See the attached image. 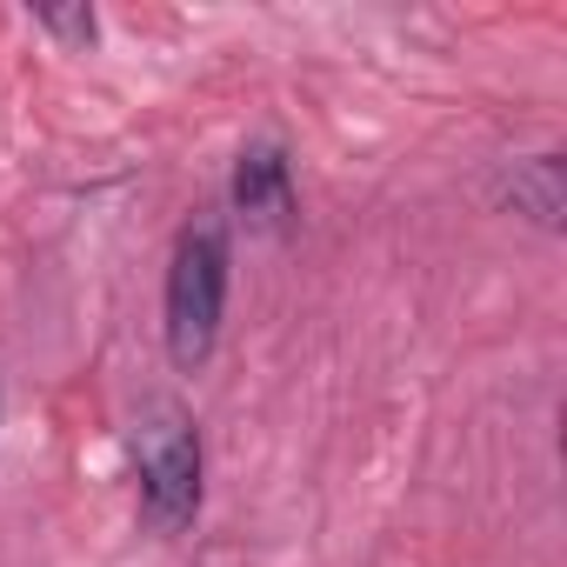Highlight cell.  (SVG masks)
<instances>
[{
  "instance_id": "5",
  "label": "cell",
  "mask_w": 567,
  "mask_h": 567,
  "mask_svg": "<svg viewBox=\"0 0 567 567\" xmlns=\"http://www.w3.org/2000/svg\"><path fill=\"white\" fill-rule=\"evenodd\" d=\"M34 28L41 34H61L68 48H94V34H101V21H94L87 0H74V8H34Z\"/></svg>"
},
{
  "instance_id": "1",
  "label": "cell",
  "mask_w": 567,
  "mask_h": 567,
  "mask_svg": "<svg viewBox=\"0 0 567 567\" xmlns=\"http://www.w3.org/2000/svg\"><path fill=\"white\" fill-rule=\"evenodd\" d=\"M227 227L220 220H187L174 234V260H167V301H161V328H167V354L181 374L207 368L214 341H220V315H227Z\"/></svg>"
},
{
  "instance_id": "4",
  "label": "cell",
  "mask_w": 567,
  "mask_h": 567,
  "mask_svg": "<svg viewBox=\"0 0 567 567\" xmlns=\"http://www.w3.org/2000/svg\"><path fill=\"white\" fill-rule=\"evenodd\" d=\"M507 200H514V214H527L534 227H560V207H567V181H560V154H527V161H514V174H507Z\"/></svg>"
},
{
  "instance_id": "3",
  "label": "cell",
  "mask_w": 567,
  "mask_h": 567,
  "mask_svg": "<svg viewBox=\"0 0 567 567\" xmlns=\"http://www.w3.org/2000/svg\"><path fill=\"white\" fill-rule=\"evenodd\" d=\"M227 200H234V214L254 220V227H288L295 207H301V200H295V161H288V147H280V141L240 147Z\"/></svg>"
},
{
  "instance_id": "2",
  "label": "cell",
  "mask_w": 567,
  "mask_h": 567,
  "mask_svg": "<svg viewBox=\"0 0 567 567\" xmlns=\"http://www.w3.org/2000/svg\"><path fill=\"white\" fill-rule=\"evenodd\" d=\"M127 454H134L141 520H147L154 534H181V527L200 514V474H207L194 414L174 408V401H147V408L134 414Z\"/></svg>"
}]
</instances>
